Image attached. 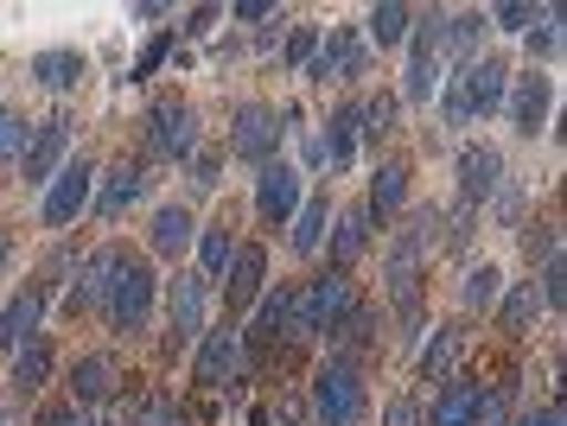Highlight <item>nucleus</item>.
Masks as SVG:
<instances>
[{"label": "nucleus", "mask_w": 567, "mask_h": 426, "mask_svg": "<svg viewBox=\"0 0 567 426\" xmlns=\"http://www.w3.org/2000/svg\"><path fill=\"white\" fill-rule=\"evenodd\" d=\"M154 300H159V280L147 268V254L122 249V242H109V280H103V312L109 331H147L154 325Z\"/></svg>", "instance_id": "f257e3e1"}, {"label": "nucleus", "mask_w": 567, "mask_h": 426, "mask_svg": "<svg viewBox=\"0 0 567 426\" xmlns=\"http://www.w3.org/2000/svg\"><path fill=\"white\" fill-rule=\"evenodd\" d=\"M504 90H511V64L478 51L472 64H460V71L440 83V122L446 127L491 122V115H504Z\"/></svg>", "instance_id": "f03ea898"}, {"label": "nucleus", "mask_w": 567, "mask_h": 426, "mask_svg": "<svg viewBox=\"0 0 567 426\" xmlns=\"http://www.w3.org/2000/svg\"><path fill=\"white\" fill-rule=\"evenodd\" d=\"M434 242H440V210H414V224L389 236V261H383L389 305H395L414 331H421V261H427Z\"/></svg>", "instance_id": "7ed1b4c3"}, {"label": "nucleus", "mask_w": 567, "mask_h": 426, "mask_svg": "<svg viewBox=\"0 0 567 426\" xmlns=\"http://www.w3.org/2000/svg\"><path fill=\"white\" fill-rule=\"evenodd\" d=\"M307 414H312V426H363V414H370V388H363V363H344V356H326V363L312 370Z\"/></svg>", "instance_id": "20e7f679"}, {"label": "nucleus", "mask_w": 567, "mask_h": 426, "mask_svg": "<svg viewBox=\"0 0 567 426\" xmlns=\"http://www.w3.org/2000/svg\"><path fill=\"white\" fill-rule=\"evenodd\" d=\"M192 382L198 388H230V382H249V351H243V325H205V337L192 344Z\"/></svg>", "instance_id": "39448f33"}, {"label": "nucleus", "mask_w": 567, "mask_h": 426, "mask_svg": "<svg viewBox=\"0 0 567 426\" xmlns=\"http://www.w3.org/2000/svg\"><path fill=\"white\" fill-rule=\"evenodd\" d=\"M205 147V134H198V108L179 96H166L147 108V159H159V166H185L192 153Z\"/></svg>", "instance_id": "423d86ee"}, {"label": "nucleus", "mask_w": 567, "mask_h": 426, "mask_svg": "<svg viewBox=\"0 0 567 426\" xmlns=\"http://www.w3.org/2000/svg\"><path fill=\"white\" fill-rule=\"evenodd\" d=\"M205 312H210V280L198 268H179L166 280V351L179 356L205 337Z\"/></svg>", "instance_id": "0eeeda50"}, {"label": "nucleus", "mask_w": 567, "mask_h": 426, "mask_svg": "<svg viewBox=\"0 0 567 426\" xmlns=\"http://www.w3.org/2000/svg\"><path fill=\"white\" fill-rule=\"evenodd\" d=\"M90 198H96V159H90V153H71V159L52 173V185H45L39 224L45 229H71L83 210H90Z\"/></svg>", "instance_id": "6e6552de"}, {"label": "nucleus", "mask_w": 567, "mask_h": 426, "mask_svg": "<svg viewBox=\"0 0 567 426\" xmlns=\"http://www.w3.org/2000/svg\"><path fill=\"white\" fill-rule=\"evenodd\" d=\"M217 293H224V319L243 325V319L261 305V293H268V249H261V242H236L230 268H224V280H217Z\"/></svg>", "instance_id": "1a4fd4ad"}, {"label": "nucleus", "mask_w": 567, "mask_h": 426, "mask_svg": "<svg viewBox=\"0 0 567 426\" xmlns=\"http://www.w3.org/2000/svg\"><path fill=\"white\" fill-rule=\"evenodd\" d=\"M300 305H307V325H312V337H332L351 312H358V280L351 274H338V268H326V274H312L307 287H300Z\"/></svg>", "instance_id": "9d476101"}, {"label": "nucleus", "mask_w": 567, "mask_h": 426, "mask_svg": "<svg viewBox=\"0 0 567 426\" xmlns=\"http://www.w3.org/2000/svg\"><path fill=\"white\" fill-rule=\"evenodd\" d=\"M230 159H243V166L281 159V122L268 102H236L230 108Z\"/></svg>", "instance_id": "9b49d317"}, {"label": "nucleus", "mask_w": 567, "mask_h": 426, "mask_svg": "<svg viewBox=\"0 0 567 426\" xmlns=\"http://www.w3.org/2000/svg\"><path fill=\"white\" fill-rule=\"evenodd\" d=\"M504 115H511V127L523 134V141H536L542 127H548V115H555V76L548 71H511V90H504Z\"/></svg>", "instance_id": "f8f14e48"}, {"label": "nucleus", "mask_w": 567, "mask_h": 426, "mask_svg": "<svg viewBox=\"0 0 567 426\" xmlns=\"http://www.w3.org/2000/svg\"><path fill=\"white\" fill-rule=\"evenodd\" d=\"M300 198H307V178H300V166H287V159L256 166V210H261V224H268V229L293 224Z\"/></svg>", "instance_id": "ddd939ff"}, {"label": "nucleus", "mask_w": 567, "mask_h": 426, "mask_svg": "<svg viewBox=\"0 0 567 426\" xmlns=\"http://www.w3.org/2000/svg\"><path fill=\"white\" fill-rule=\"evenodd\" d=\"M122 382H128V376H122V363H115L109 351H83L78 363L64 370V388H71V407H90V414L115 402V395H122Z\"/></svg>", "instance_id": "4468645a"}, {"label": "nucleus", "mask_w": 567, "mask_h": 426, "mask_svg": "<svg viewBox=\"0 0 567 426\" xmlns=\"http://www.w3.org/2000/svg\"><path fill=\"white\" fill-rule=\"evenodd\" d=\"M370 71V51H363V39L351 32V25H332L326 39H319V51H312V64H307V76L312 83H358V76Z\"/></svg>", "instance_id": "2eb2a0df"}, {"label": "nucleus", "mask_w": 567, "mask_h": 426, "mask_svg": "<svg viewBox=\"0 0 567 426\" xmlns=\"http://www.w3.org/2000/svg\"><path fill=\"white\" fill-rule=\"evenodd\" d=\"M504 153L491 147V141H465L460 147V204L465 210H478V204H491L497 191H504Z\"/></svg>", "instance_id": "dca6fc26"}, {"label": "nucleus", "mask_w": 567, "mask_h": 426, "mask_svg": "<svg viewBox=\"0 0 567 426\" xmlns=\"http://www.w3.org/2000/svg\"><path fill=\"white\" fill-rule=\"evenodd\" d=\"M45 300H52V280H27L13 300L0 305V351L7 356L39 337V325H45Z\"/></svg>", "instance_id": "f3484780"}, {"label": "nucleus", "mask_w": 567, "mask_h": 426, "mask_svg": "<svg viewBox=\"0 0 567 426\" xmlns=\"http://www.w3.org/2000/svg\"><path fill=\"white\" fill-rule=\"evenodd\" d=\"M64 159H71V115H52V122L32 127L27 153H20V173H27V185H39V191H45Z\"/></svg>", "instance_id": "a211bd4d"}, {"label": "nucleus", "mask_w": 567, "mask_h": 426, "mask_svg": "<svg viewBox=\"0 0 567 426\" xmlns=\"http://www.w3.org/2000/svg\"><path fill=\"white\" fill-rule=\"evenodd\" d=\"M141 198H147V166H141V159H122V166L96 173V198H90V210H96L103 224H115V217H128Z\"/></svg>", "instance_id": "6ab92c4d"}, {"label": "nucleus", "mask_w": 567, "mask_h": 426, "mask_svg": "<svg viewBox=\"0 0 567 426\" xmlns=\"http://www.w3.org/2000/svg\"><path fill=\"white\" fill-rule=\"evenodd\" d=\"M192 242H198L192 210H185V204H159L154 224H147V249H154L159 261H185V254H192Z\"/></svg>", "instance_id": "aec40b11"}, {"label": "nucleus", "mask_w": 567, "mask_h": 426, "mask_svg": "<svg viewBox=\"0 0 567 426\" xmlns=\"http://www.w3.org/2000/svg\"><path fill=\"white\" fill-rule=\"evenodd\" d=\"M478 388H485V382L478 376H446L440 382V395H434V407H427V414H421V426H472V414H478Z\"/></svg>", "instance_id": "412c9836"}, {"label": "nucleus", "mask_w": 567, "mask_h": 426, "mask_svg": "<svg viewBox=\"0 0 567 426\" xmlns=\"http://www.w3.org/2000/svg\"><path fill=\"white\" fill-rule=\"evenodd\" d=\"M370 210H363V204H351V210H338V224L326 229V254H332V261H326V268H338V274H351V261H358L363 249H370Z\"/></svg>", "instance_id": "4be33fe9"}, {"label": "nucleus", "mask_w": 567, "mask_h": 426, "mask_svg": "<svg viewBox=\"0 0 567 426\" xmlns=\"http://www.w3.org/2000/svg\"><path fill=\"white\" fill-rule=\"evenodd\" d=\"M326 229H332V198L312 191V198H300L293 224H287V249L300 254V261H312V254L326 249Z\"/></svg>", "instance_id": "5701e85b"}, {"label": "nucleus", "mask_w": 567, "mask_h": 426, "mask_svg": "<svg viewBox=\"0 0 567 426\" xmlns=\"http://www.w3.org/2000/svg\"><path fill=\"white\" fill-rule=\"evenodd\" d=\"M402 204H409V166H402V159H383V166L370 173V198H363V210H370V224H395Z\"/></svg>", "instance_id": "b1692460"}, {"label": "nucleus", "mask_w": 567, "mask_h": 426, "mask_svg": "<svg viewBox=\"0 0 567 426\" xmlns=\"http://www.w3.org/2000/svg\"><path fill=\"white\" fill-rule=\"evenodd\" d=\"M465 351H472V331H465V325H434V337L421 344V382L460 376V356Z\"/></svg>", "instance_id": "393cba45"}, {"label": "nucleus", "mask_w": 567, "mask_h": 426, "mask_svg": "<svg viewBox=\"0 0 567 426\" xmlns=\"http://www.w3.org/2000/svg\"><path fill=\"white\" fill-rule=\"evenodd\" d=\"M319 153H326L332 173H351V159H358V96H344L332 108V122L319 134Z\"/></svg>", "instance_id": "a878e982"}, {"label": "nucleus", "mask_w": 567, "mask_h": 426, "mask_svg": "<svg viewBox=\"0 0 567 426\" xmlns=\"http://www.w3.org/2000/svg\"><path fill=\"white\" fill-rule=\"evenodd\" d=\"M52 370H58V351H52V337L39 331L32 344H20V351H13V376H7V382H13V395L27 402V395H39V388L52 382Z\"/></svg>", "instance_id": "bb28decb"}, {"label": "nucleus", "mask_w": 567, "mask_h": 426, "mask_svg": "<svg viewBox=\"0 0 567 426\" xmlns=\"http://www.w3.org/2000/svg\"><path fill=\"white\" fill-rule=\"evenodd\" d=\"M236 242H243V236H236V217H230V210H224V217H210V224L198 229V242H192V249H198V274H205V280H224Z\"/></svg>", "instance_id": "cd10ccee"}, {"label": "nucleus", "mask_w": 567, "mask_h": 426, "mask_svg": "<svg viewBox=\"0 0 567 426\" xmlns=\"http://www.w3.org/2000/svg\"><path fill=\"white\" fill-rule=\"evenodd\" d=\"M83 71H90V58H83L78 45H52V51H39V58H32V83H39V90H58V96H64V90H78Z\"/></svg>", "instance_id": "c85d7f7f"}, {"label": "nucleus", "mask_w": 567, "mask_h": 426, "mask_svg": "<svg viewBox=\"0 0 567 426\" xmlns=\"http://www.w3.org/2000/svg\"><path fill=\"white\" fill-rule=\"evenodd\" d=\"M103 280H109V242L78 261V280H71V293H64V312H71V319L96 312V305H103Z\"/></svg>", "instance_id": "c756f323"}, {"label": "nucleus", "mask_w": 567, "mask_h": 426, "mask_svg": "<svg viewBox=\"0 0 567 426\" xmlns=\"http://www.w3.org/2000/svg\"><path fill=\"white\" fill-rule=\"evenodd\" d=\"M497 300H504V268L497 261H472L460 274V305L465 312H497Z\"/></svg>", "instance_id": "7c9ffc66"}, {"label": "nucleus", "mask_w": 567, "mask_h": 426, "mask_svg": "<svg viewBox=\"0 0 567 426\" xmlns=\"http://www.w3.org/2000/svg\"><path fill=\"white\" fill-rule=\"evenodd\" d=\"M491 20L485 13H446V39H440V58H453V64H472L478 45H485Z\"/></svg>", "instance_id": "2f4dec72"}, {"label": "nucleus", "mask_w": 567, "mask_h": 426, "mask_svg": "<svg viewBox=\"0 0 567 426\" xmlns=\"http://www.w3.org/2000/svg\"><path fill=\"white\" fill-rule=\"evenodd\" d=\"M542 319V293L536 280H516V287H504V300H497V325L511 331V337H523V331Z\"/></svg>", "instance_id": "473e14b6"}, {"label": "nucleus", "mask_w": 567, "mask_h": 426, "mask_svg": "<svg viewBox=\"0 0 567 426\" xmlns=\"http://www.w3.org/2000/svg\"><path fill=\"white\" fill-rule=\"evenodd\" d=\"M395 122H402V102L389 96V90L358 102V141H370V147H383L389 134H395Z\"/></svg>", "instance_id": "72a5a7b5"}, {"label": "nucleus", "mask_w": 567, "mask_h": 426, "mask_svg": "<svg viewBox=\"0 0 567 426\" xmlns=\"http://www.w3.org/2000/svg\"><path fill=\"white\" fill-rule=\"evenodd\" d=\"M370 45L383 51H402L409 45V25H414V7H402V0H383V7H370Z\"/></svg>", "instance_id": "f704fd0d"}, {"label": "nucleus", "mask_w": 567, "mask_h": 426, "mask_svg": "<svg viewBox=\"0 0 567 426\" xmlns=\"http://www.w3.org/2000/svg\"><path fill=\"white\" fill-rule=\"evenodd\" d=\"M523 45H529V64H548V58H555V51H561V7H542L536 13V25H529V32H523Z\"/></svg>", "instance_id": "c9c22d12"}, {"label": "nucleus", "mask_w": 567, "mask_h": 426, "mask_svg": "<svg viewBox=\"0 0 567 426\" xmlns=\"http://www.w3.org/2000/svg\"><path fill=\"white\" fill-rule=\"evenodd\" d=\"M511 420H516V382H485L472 426H511Z\"/></svg>", "instance_id": "e433bc0d"}, {"label": "nucleus", "mask_w": 567, "mask_h": 426, "mask_svg": "<svg viewBox=\"0 0 567 426\" xmlns=\"http://www.w3.org/2000/svg\"><path fill=\"white\" fill-rule=\"evenodd\" d=\"M27 141H32V122L20 115V108H0V173H7V166H20Z\"/></svg>", "instance_id": "4c0bfd02"}, {"label": "nucleus", "mask_w": 567, "mask_h": 426, "mask_svg": "<svg viewBox=\"0 0 567 426\" xmlns=\"http://www.w3.org/2000/svg\"><path fill=\"white\" fill-rule=\"evenodd\" d=\"M249 426H312L307 395H281V402H261L256 414H249Z\"/></svg>", "instance_id": "58836bf2"}, {"label": "nucleus", "mask_w": 567, "mask_h": 426, "mask_svg": "<svg viewBox=\"0 0 567 426\" xmlns=\"http://www.w3.org/2000/svg\"><path fill=\"white\" fill-rule=\"evenodd\" d=\"M536 293H542V312H561V305H567V261H561V254H548V261H542Z\"/></svg>", "instance_id": "ea45409f"}, {"label": "nucleus", "mask_w": 567, "mask_h": 426, "mask_svg": "<svg viewBox=\"0 0 567 426\" xmlns=\"http://www.w3.org/2000/svg\"><path fill=\"white\" fill-rule=\"evenodd\" d=\"M319 39H326V25H293V32H287L281 64H287V71H307V64H312V51H319Z\"/></svg>", "instance_id": "a19ab883"}, {"label": "nucleus", "mask_w": 567, "mask_h": 426, "mask_svg": "<svg viewBox=\"0 0 567 426\" xmlns=\"http://www.w3.org/2000/svg\"><path fill=\"white\" fill-rule=\"evenodd\" d=\"M185 178H192V191H217V185H224V153L198 147L185 159Z\"/></svg>", "instance_id": "79ce46f5"}, {"label": "nucleus", "mask_w": 567, "mask_h": 426, "mask_svg": "<svg viewBox=\"0 0 567 426\" xmlns=\"http://www.w3.org/2000/svg\"><path fill=\"white\" fill-rule=\"evenodd\" d=\"M173 45H179V32H154V39L141 45V58H134V83H147V76H154L166 58H173Z\"/></svg>", "instance_id": "37998d69"}, {"label": "nucleus", "mask_w": 567, "mask_h": 426, "mask_svg": "<svg viewBox=\"0 0 567 426\" xmlns=\"http://www.w3.org/2000/svg\"><path fill=\"white\" fill-rule=\"evenodd\" d=\"M536 13H542V7H529V0H504V7H491L485 20L497 25V32H529V25H536Z\"/></svg>", "instance_id": "c03bdc74"}, {"label": "nucleus", "mask_w": 567, "mask_h": 426, "mask_svg": "<svg viewBox=\"0 0 567 426\" xmlns=\"http://www.w3.org/2000/svg\"><path fill=\"white\" fill-rule=\"evenodd\" d=\"M236 25H268V20H281V7L275 0H236V7H224Z\"/></svg>", "instance_id": "a18cd8bd"}, {"label": "nucleus", "mask_w": 567, "mask_h": 426, "mask_svg": "<svg viewBox=\"0 0 567 426\" xmlns=\"http://www.w3.org/2000/svg\"><path fill=\"white\" fill-rule=\"evenodd\" d=\"M511 426H567L561 420V395H555V402H542V407H516Z\"/></svg>", "instance_id": "49530a36"}, {"label": "nucleus", "mask_w": 567, "mask_h": 426, "mask_svg": "<svg viewBox=\"0 0 567 426\" xmlns=\"http://www.w3.org/2000/svg\"><path fill=\"white\" fill-rule=\"evenodd\" d=\"M383 426H421V402H414V395H389Z\"/></svg>", "instance_id": "de8ad7c7"}, {"label": "nucleus", "mask_w": 567, "mask_h": 426, "mask_svg": "<svg viewBox=\"0 0 567 426\" xmlns=\"http://www.w3.org/2000/svg\"><path fill=\"white\" fill-rule=\"evenodd\" d=\"M39 426H103V414H90V407H52V414H39Z\"/></svg>", "instance_id": "09e8293b"}, {"label": "nucleus", "mask_w": 567, "mask_h": 426, "mask_svg": "<svg viewBox=\"0 0 567 426\" xmlns=\"http://www.w3.org/2000/svg\"><path fill=\"white\" fill-rule=\"evenodd\" d=\"M217 20H224V7H192L179 32H185V39H210V25H217Z\"/></svg>", "instance_id": "8fccbe9b"}, {"label": "nucleus", "mask_w": 567, "mask_h": 426, "mask_svg": "<svg viewBox=\"0 0 567 426\" xmlns=\"http://www.w3.org/2000/svg\"><path fill=\"white\" fill-rule=\"evenodd\" d=\"M166 13H173V7H166V0H141V7H134V20H141V25L166 20Z\"/></svg>", "instance_id": "3c124183"}, {"label": "nucleus", "mask_w": 567, "mask_h": 426, "mask_svg": "<svg viewBox=\"0 0 567 426\" xmlns=\"http://www.w3.org/2000/svg\"><path fill=\"white\" fill-rule=\"evenodd\" d=\"M7 254H13V242H7V236H0V274H7Z\"/></svg>", "instance_id": "603ef678"}, {"label": "nucleus", "mask_w": 567, "mask_h": 426, "mask_svg": "<svg viewBox=\"0 0 567 426\" xmlns=\"http://www.w3.org/2000/svg\"><path fill=\"white\" fill-rule=\"evenodd\" d=\"M0 426H20V414H13V407H7V414H0Z\"/></svg>", "instance_id": "864d4df0"}]
</instances>
